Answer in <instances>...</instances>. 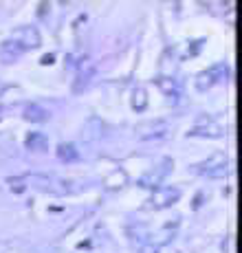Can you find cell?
<instances>
[{
    "label": "cell",
    "instance_id": "cell-3",
    "mask_svg": "<svg viewBox=\"0 0 242 253\" xmlns=\"http://www.w3.org/2000/svg\"><path fill=\"white\" fill-rule=\"evenodd\" d=\"M192 134H207V137H218V134H222V128H220V124H216L214 119H201L196 126H194Z\"/></svg>",
    "mask_w": 242,
    "mask_h": 253
},
{
    "label": "cell",
    "instance_id": "cell-1",
    "mask_svg": "<svg viewBox=\"0 0 242 253\" xmlns=\"http://www.w3.org/2000/svg\"><path fill=\"white\" fill-rule=\"evenodd\" d=\"M27 183L31 187L44 189V192L51 194H73L81 187V183H75L73 178H60L55 174H33Z\"/></svg>",
    "mask_w": 242,
    "mask_h": 253
},
{
    "label": "cell",
    "instance_id": "cell-5",
    "mask_svg": "<svg viewBox=\"0 0 242 253\" xmlns=\"http://www.w3.org/2000/svg\"><path fill=\"white\" fill-rule=\"evenodd\" d=\"M225 165H227V159H222V157H214L209 163H202L201 168L205 169V172L209 174V176H218V174H220L222 169H225Z\"/></svg>",
    "mask_w": 242,
    "mask_h": 253
},
{
    "label": "cell",
    "instance_id": "cell-7",
    "mask_svg": "<svg viewBox=\"0 0 242 253\" xmlns=\"http://www.w3.org/2000/svg\"><path fill=\"white\" fill-rule=\"evenodd\" d=\"M154 253H181V251L172 249V247H159V249H154Z\"/></svg>",
    "mask_w": 242,
    "mask_h": 253
},
{
    "label": "cell",
    "instance_id": "cell-4",
    "mask_svg": "<svg viewBox=\"0 0 242 253\" xmlns=\"http://www.w3.org/2000/svg\"><path fill=\"white\" fill-rule=\"evenodd\" d=\"M178 201V192L176 189H163V192L154 194V205L157 207H169L172 203Z\"/></svg>",
    "mask_w": 242,
    "mask_h": 253
},
{
    "label": "cell",
    "instance_id": "cell-2",
    "mask_svg": "<svg viewBox=\"0 0 242 253\" xmlns=\"http://www.w3.org/2000/svg\"><path fill=\"white\" fill-rule=\"evenodd\" d=\"M9 40L16 42V44L20 46V51L36 48V46H40V31H38L36 27H20V29H16V31L11 33Z\"/></svg>",
    "mask_w": 242,
    "mask_h": 253
},
{
    "label": "cell",
    "instance_id": "cell-6",
    "mask_svg": "<svg viewBox=\"0 0 242 253\" xmlns=\"http://www.w3.org/2000/svg\"><path fill=\"white\" fill-rule=\"evenodd\" d=\"M27 148L33 150V152H42V150H46V137L44 134H38V132L29 134L27 137Z\"/></svg>",
    "mask_w": 242,
    "mask_h": 253
}]
</instances>
